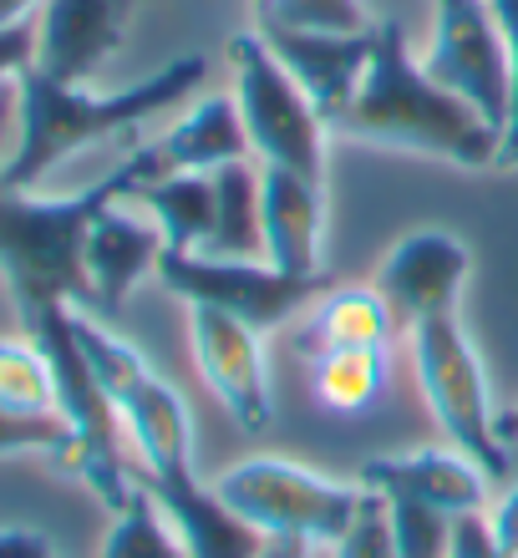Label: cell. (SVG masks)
I'll return each instance as SVG.
<instances>
[{"label": "cell", "instance_id": "6da1fadb", "mask_svg": "<svg viewBox=\"0 0 518 558\" xmlns=\"http://www.w3.org/2000/svg\"><path fill=\"white\" fill-rule=\"evenodd\" d=\"M208 61L198 51L168 61L164 72L143 76L122 92H92L82 82H57L46 72H21L15 76V147L0 183L5 189H36L61 158H72L82 147L103 143V137L133 133L148 118L178 107L183 97H193V87L204 82Z\"/></svg>", "mask_w": 518, "mask_h": 558}, {"label": "cell", "instance_id": "7a4b0ae2", "mask_svg": "<svg viewBox=\"0 0 518 558\" xmlns=\"http://www.w3.org/2000/svg\"><path fill=\"white\" fill-rule=\"evenodd\" d=\"M330 128L351 143L432 153V158H447L458 168H498V153H504V133L422 72V61L407 51L401 21H391V15L376 21L371 66Z\"/></svg>", "mask_w": 518, "mask_h": 558}, {"label": "cell", "instance_id": "3957f363", "mask_svg": "<svg viewBox=\"0 0 518 558\" xmlns=\"http://www.w3.org/2000/svg\"><path fill=\"white\" fill-rule=\"evenodd\" d=\"M158 178L153 143L137 147L107 178L72 198H36V189H0V279L15 300V315L41 305H92L87 284V229L107 204L133 198L137 183Z\"/></svg>", "mask_w": 518, "mask_h": 558}, {"label": "cell", "instance_id": "277c9868", "mask_svg": "<svg viewBox=\"0 0 518 558\" xmlns=\"http://www.w3.org/2000/svg\"><path fill=\"white\" fill-rule=\"evenodd\" d=\"M229 66H234V102L254 158L265 168H290L300 178L326 183V118L305 97V87L280 66L265 36L234 31L229 36Z\"/></svg>", "mask_w": 518, "mask_h": 558}, {"label": "cell", "instance_id": "5b68a950", "mask_svg": "<svg viewBox=\"0 0 518 558\" xmlns=\"http://www.w3.org/2000/svg\"><path fill=\"white\" fill-rule=\"evenodd\" d=\"M214 487L265 538L305 548H336V538L351 529L356 508H361V483H336L285 457H250L224 472Z\"/></svg>", "mask_w": 518, "mask_h": 558}, {"label": "cell", "instance_id": "8992f818", "mask_svg": "<svg viewBox=\"0 0 518 558\" xmlns=\"http://www.w3.org/2000/svg\"><path fill=\"white\" fill-rule=\"evenodd\" d=\"M407 336H412L417 386H422V401H427L432 422L443 426L447 441L473 457L493 483H504L508 447L498 441V412H493V401H489V376H483V361H478L473 340L462 336L458 315L422 320Z\"/></svg>", "mask_w": 518, "mask_h": 558}, {"label": "cell", "instance_id": "52a82bcc", "mask_svg": "<svg viewBox=\"0 0 518 558\" xmlns=\"http://www.w3.org/2000/svg\"><path fill=\"white\" fill-rule=\"evenodd\" d=\"M158 284L168 294H178L183 305H214L265 336L275 325L296 320L305 305H315L330 290V275L326 269H315V275H285L269 259H219V254L164 250Z\"/></svg>", "mask_w": 518, "mask_h": 558}, {"label": "cell", "instance_id": "ba28073f", "mask_svg": "<svg viewBox=\"0 0 518 558\" xmlns=\"http://www.w3.org/2000/svg\"><path fill=\"white\" fill-rule=\"evenodd\" d=\"M422 72L462 97L498 133L508 128V46L489 0H437Z\"/></svg>", "mask_w": 518, "mask_h": 558}, {"label": "cell", "instance_id": "9c48e42d", "mask_svg": "<svg viewBox=\"0 0 518 558\" xmlns=\"http://www.w3.org/2000/svg\"><path fill=\"white\" fill-rule=\"evenodd\" d=\"M189 351L208 391L239 422V432H269L275 426L265 336L254 325L234 320V315H224L214 305H189Z\"/></svg>", "mask_w": 518, "mask_h": 558}, {"label": "cell", "instance_id": "30bf717a", "mask_svg": "<svg viewBox=\"0 0 518 558\" xmlns=\"http://www.w3.org/2000/svg\"><path fill=\"white\" fill-rule=\"evenodd\" d=\"M468 269H473V254H468V244L458 234H447V229H412L407 239H397L386 250L371 284L391 305L397 325L417 330L422 320L458 315Z\"/></svg>", "mask_w": 518, "mask_h": 558}, {"label": "cell", "instance_id": "8fae6325", "mask_svg": "<svg viewBox=\"0 0 518 558\" xmlns=\"http://www.w3.org/2000/svg\"><path fill=\"white\" fill-rule=\"evenodd\" d=\"M254 31L265 36V46L280 57V66L296 76L305 97L321 107L326 128L346 112L356 97L361 76L376 51V26L371 31H300V26H275V21H254Z\"/></svg>", "mask_w": 518, "mask_h": 558}, {"label": "cell", "instance_id": "7c38bea8", "mask_svg": "<svg viewBox=\"0 0 518 558\" xmlns=\"http://www.w3.org/2000/svg\"><path fill=\"white\" fill-rule=\"evenodd\" d=\"M137 0H41L36 72L57 82H92L122 51Z\"/></svg>", "mask_w": 518, "mask_h": 558}, {"label": "cell", "instance_id": "4fadbf2b", "mask_svg": "<svg viewBox=\"0 0 518 558\" xmlns=\"http://www.w3.org/2000/svg\"><path fill=\"white\" fill-rule=\"evenodd\" d=\"M173 533L183 538L189 558H260L265 554V533L250 518H239L229 502L219 498V487L198 483V472H164V477H143Z\"/></svg>", "mask_w": 518, "mask_h": 558}, {"label": "cell", "instance_id": "5bb4252c", "mask_svg": "<svg viewBox=\"0 0 518 558\" xmlns=\"http://www.w3.org/2000/svg\"><path fill=\"white\" fill-rule=\"evenodd\" d=\"M361 487L382 493V498H417L432 502L443 513H478L489 498L493 477L478 468L458 447H427V452H397V457H371L361 468Z\"/></svg>", "mask_w": 518, "mask_h": 558}, {"label": "cell", "instance_id": "9a60e30c", "mask_svg": "<svg viewBox=\"0 0 518 558\" xmlns=\"http://www.w3.org/2000/svg\"><path fill=\"white\" fill-rule=\"evenodd\" d=\"M164 234L158 223H143L128 208L107 204L87 229V284H92V310H122L133 300V290L148 275H158V259H164Z\"/></svg>", "mask_w": 518, "mask_h": 558}, {"label": "cell", "instance_id": "2e32d148", "mask_svg": "<svg viewBox=\"0 0 518 558\" xmlns=\"http://www.w3.org/2000/svg\"><path fill=\"white\" fill-rule=\"evenodd\" d=\"M260 208H265V259L285 275L321 269V223H326V183L290 168L260 162Z\"/></svg>", "mask_w": 518, "mask_h": 558}, {"label": "cell", "instance_id": "e0dca14e", "mask_svg": "<svg viewBox=\"0 0 518 558\" xmlns=\"http://www.w3.org/2000/svg\"><path fill=\"white\" fill-rule=\"evenodd\" d=\"M118 422L128 426V437L137 447L143 477H164V472H189L193 468V416L183 407L173 386L153 371L118 401Z\"/></svg>", "mask_w": 518, "mask_h": 558}, {"label": "cell", "instance_id": "ac0fdd59", "mask_svg": "<svg viewBox=\"0 0 518 558\" xmlns=\"http://www.w3.org/2000/svg\"><path fill=\"white\" fill-rule=\"evenodd\" d=\"M254 147H250V133H244V118H239L234 97H204L193 112H183L153 143L158 178L164 173H219L224 162H244Z\"/></svg>", "mask_w": 518, "mask_h": 558}, {"label": "cell", "instance_id": "d6986e66", "mask_svg": "<svg viewBox=\"0 0 518 558\" xmlns=\"http://www.w3.org/2000/svg\"><path fill=\"white\" fill-rule=\"evenodd\" d=\"M397 330V315L386 305L376 284L371 290H326L315 300L311 320L300 325V355L326 351H356V345H386Z\"/></svg>", "mask_w": 518, "mask_h": 558}, {"label": "cell", "instance_id": "ffe728a7", "mask_svg": "<svg viewBox=\"0 0 518 558\" xmlns=\"http://www.w3.org/2000/svg\"><path fill=\"white\" fill-rule=\"evenodd\" d=\"M133 198L153 214L158 234L178 254H204L214 234V173H164L137 183Z\"/></svg>", "mask_w": 518, "mask_h": 558}, {"label": "cell", "instance_id": "44dd1931", "mask_svg": "<svg viewBox=\"0 0 518 558\" xmlns=\"http://www.w3.org/2000/svg\"><path fill=\"white\" fill-rule=\"evenodd\" d=\"M219 259H265V208H260V168L250 158L224 162L214 173V234L208 250Z\"/></svg>", "mask_w": 518, "mask_h": 558}, {"label": "cell", "instance_id": "7402d4cb", "mask_svg": "<svg viewBox=\"0 0 518 558\" xmlns=\"http://www.w3.org/2000/svg\"><path fill=\"white\" fill-rule=\"evenodd\" d=\"M311 391L330 412H366L386 391V345H356V351L311 355Z\"/></svg>", "mask_w": 518, "mask_h": 558}, {"label": "cell", "instance_id": "603a6c76", "mask_svg": "<svg viewBox=\"0 0 518 558\" xmlns=\"http://www.w3.org/2000/svg\"><path fill=\"white\" fill-rule=\"evenodd\" d=\"M103 558H189L183 538L173 533V523L164 518L158 498L137 483V493L112 513V529H107Z\"/></svg>", "mask_w": 518, "mask_h": 558}, {"label": "cell", "instance_id": "cb8c5ba5", "mask_svg": "<svg viewBox=\"0 0 518 558\" xmlns=\"http://www.w3.org/2000/svg\"><path fill=\"white\" fill-rule=\"evenodd\" d=\"M0 407L11 412H57V381L31 336H0Z\"/></svg>", "mask_w": 518, "mask_h": 558}, {"label": "cell", "instance_id": "d4e9b609", "mask_svg": "<svg viewBox=\"0 0 518 558\" xmlns=\"http://www.w3.org/2000/svg\"><path fill=\"white\" fill-rule=\"evenodd\" d=\"M15 452H46L61 468H72L76 457V432L61 412H11L0 407V457Z\"/></svg>", "mask_w": 518, "mask_h": 558}, {"label": "cell", "instance_id": "484cf974", "mask_svg": "<svg viewBox=\"0 0 518 558\" xmlns=\"http://www.w3.org/2000/svg\"><path fill=\"white\" fill-rule=\"evenodd\" d=\"M386 518H391L397 558H447L453 513L432 508V502H417V498H386Z\"/></svg>", "mask_w": 518, "mask_h": 558}, {"label": "cell", "instance_id": "4316f807", "mask_svg": "<svg viewBox=\"0 0 518 558\" xmlns=\"http://www.w3.org/2000/svg\"><path fill=\"white\" fill-rule=\"evenodd\" d=\"M254 21L300 31H371L376 21L366 15V0H260Z\"/></svg>", "mask_w": 518, "mask_h": 558}, {"label": "cell", "instance_id": "83f0119b", "mask_svg": "<svg viewBox=\"0 0 518 558\" xmlns=\"http://www.w3.org/2000/svg\"><path fill=\"white\" fill-rule=\"evenodd\" d=\"M336 558H397V544H391V518H386V498L361 487V508H356L351 529L336 538L330 548Z\"/></svg>", "mask_w": 518, "mask_h": 558}, {"label": "cell", "instance_id": "f1b7e54d", "mask_svg": "<svg viewBox=\"0 0 518 558\" xmlns=\"http://www.w3.org/2000/svg\"><path fill=\"white\" fill-rule=\"evenodd\" d=\"M493 21L504 31L508 46V128H504V153H498V168H518V0H489Z\"/></svg>", "mask_w": 518, "mask_h": 558}, {"label": "cell", "instance_id": "f546056e", "mask_svg": "<svg viewBox=\"0 0 518 558\" xmlns=\"http://www.w3.org/2000/svg\"><path fill=\"white\" fill-rule=\"evenodd\" d=\"M447 558H508L493 538V523L478 513H458L453 518V544H447Z\"/></svg>", "mask_w": 518, "mask_h": 558}, {"label": "cell", "instance_id": "4dcf8cb0", "mask_svg": "<svg viewBox=\"0 0 518 558\" xmlns=\"http://www.w3.org/2000/svg\"><path fill=\"white\" fill-rule=\"evenodd\" d=\"M36 66V21H15V26H0V87H11L21 72Z\"/></svg>", "mask_w": 518, "mask_h": 558}, {"label": "cell", "instance_id": "1f68e13d", "mask_svg": "<svg viewBox=\"0 0 518 558\" xmlns=\"http://www.w3.org/2000/svg\"><path fill=\"white\" fill-rule=\"evenodd\" d=\"M493 538H498V548H504L508 558H518V483L508 487L504 498H498V508H493Z\"/></svg>", "mask_w": 518, "mask_h": 558}, {"label": "cell", "instance_id": "d6a6232c", "mask_svg": "<svg viewBox=\"0 0 518 558\" xmlns=\"http://www.w3.org/2000/svg\"><path fill=\"white\" fill-rule=\"evenodd\" d=\"M0 558H57L36 529H0Z\"/></svg>", "mask_w": 518, "mask_h": 558}, {"label": "cell", "instance_id": "836d02e7", "mask_svg": "<svg viewBox=\"0 0 518 558\" xmlns=\"http://www.w3.org/2000/svg\"><path fill=\"white\" fill-rule=\"evenodd\" d=\"M11 118H15V82L11 87H0V143H5V133H11ZM0 168H5V158H0ZM5 189V183H0Z\"/></svg>", "mask_w": 518, "mask_h": 558}, {"label": "cell", "instance_id": "e575fe53", "mask_svg": "<svg viewBox=\"0 0 518 558\" xmlns=\"http://www.w3.org/2000/svg\"><path fill=\"white\" fill-rule=\"evenodd\" d=\"M498 441H504L508 452H514V447H518V401H514V407H504V412H498Z\"/></svg>", "mask_w": 518, "mask_h": 558}, {"label": "cell", "instance_id": "d590c367", "mask_svg": "<svg viewBox=\"0 0 518 558\" xmlns=\"http://www.w3.org/2000/svg\"><path fill=\"white\" fill-rule=\"evenodd\" d=\"M260 558H311V548H305V544H285V538H269Z\"/></svg>", "mask_w": 518, "mask_h": 558}, {"label": "cell", "instance_id": "8d00e7d4", "mask_svg": "<svg viewBox=\"0 0 518 558\" xmlns=\"http://www.w3.org/2000/svg\"><path fill=\"white\" fill-rule=\"evenodd\" d=\"M31 5H36V0H0V26H15V21H26Z\"/></svg>", "mask_w": 518, "mask_h": 558}]
</instances>
